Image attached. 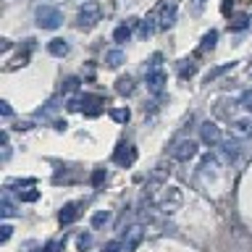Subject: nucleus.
Segmentation results:
<instances>
[{
  "label": "nucleus",
  "mask_w": 252,
  "mask_h": 252,
  "mask_svg": "<svg viewBox=\"0 0 252 252\" xmlns=\"http://www.w3.org/2000/svg\"><path fill=\"white\" fill-rule=\"evenodd\" d=\"M100 19H102V8H100V3H94V0H87V3L79 8V13H76V27L84 29V32H90V29H94V27L100 24Z\"/></svg>",
  "instance_id": "obj_1"
},
{
  "label": "nucleus",
  "mask_w": 252,
  "mask_h": 252,
  "mask_svg": "<svg viewBox=\"0 0 252 252\" xmlns=\"http://www.w3.org/2000/svg\"><path fill=\"white\" fill-rule=\"evenodd\" d=\"M34 19H37V27L39 29H58L61 24H63V13L55 5H37Z\"/></svg>",
  "instance_id": "obj_2"
},
{
  "label": "nucleus",
  "mask_w": 252,
  "mask_h": 252,
  "mask_svg": "<svg viewBox=\"0 0 252 252\" xmlns=\"http://www.w3.org/2000/svg\"><path fill=\"white\" fill-rule=\"evenodd\" d=\"M137 158H139L137 147L129 145V142H118V147L113 150V163L121 165V168H131L137 163Z\"/></svg>",
  "instance_id": "obj_3"
},
{
  "label": "nucleus",
  "mask_w": 252,
  "mask_h": 252,
  "mask_svg": "<svg viewBox=\"0 0 252 252\" xmlns=\"http://www.w3.org/2000/svg\"><path fill=\"white\" fill-rule=\"evenodd\" d=\"M197 153H200V147H197L194 139H179L171 150L173 160H181V163H189L192 158H197Z\"/></svg>",
  "instance_id": "obj_4"
},
{
  "label": "nucleus",
  "mask_w": 252,
  "mask_h": 252,
  "mask_svg": "<svg viewBox=\"0 0 252 252\" xmlns=\"http://www.w3.org/2000/svg\"><path fill=\"white\" fill-rule=\"evenodd\" d=\"M155 202H158V210H163L165 216H168V213H173V210H176L179 205H181V192H179L176 187H165L163 194L158 197Z\"/></svg>",
  "instance_id": "obj_5"
},
{
  "label": "nucleus",
  "mask_w": 252,
  "mask_h": 252,
  "mask_svg": "<svg viewBox=\"0 0 252 252\" xmlns=\"http://www.w3.org/2000/svg\"><path fill=\"white\" fill-rule=\"evenodd\" d=\"M239 153H242L239 139H226V142H220V145H218V158L223 163H234L236 158H239Z\"/></svg>",
  "instance_id": "obj_6"
},
{
  "label": "nucleus",
  "mask_w": 252,
  "mask_h": 252,
  "mask_svg": "<svg viewBox=\"0 0 252 252\" xmlns=\"http://www.w3.org/2000/svg\"><path fill=\"white\" fill-rule=\"evenodd\" d=\"M147 90L153 94H163V90H165V71L163 68H150L147 71Z\"/></svg>",
  "instance_id": "obj_7"
},
{
  "label": "nucleus",
  "mask_w": 252,
  "mask_h": 252,
  "mask_svg": "<svg viewBox=\"0 0 252 252\" xmlns=\"http://www.w3.org/2000/svg\"><path fill=\"white\" fill-rule=\"evenodd\" d=\"M200 137H202L205 145H210V147H218L220 142H223V139H220V129H218L213 121H205V124L200 126Z\"/></svg>",
  "instance_id": "obj_8"
},
{
  "label": "nucleus",
  "mask_w": 252,
  "mask_h": 252,
  "mask_svg": "<svg viewBox=\"0 0 252 252\" xmlns=\"http://www.w3.org/2000/svg\"><path fill=\"white\" fill-rule=\"evenodd\" d=\"M142 236H145V228H142L139 223L129 226V228H126V234H124V250L134 252V250H137V244L142 242Z\"/></svg>",
  "instance_id": "obj_9"
},
{
  "label": "nucleus",
  "mask_w": 252,
  "mask_h": 252,
  "mask_svg": "<svg viewBox=\"0 0 252 252\" xmlns=\"http://www.w3.org/2000/svg\"><path fill=\"white\" fill-rule=\"evenodd\" d=\"M102 102H105V100H102L100 97V94H84V97H82V110H84V116H100L102 113Z\"/></svg>",
  "instance_id": "obj_10"
},
{
  "label": "nucleus",
  "mask_w": 252,
  "mask_h": 252,
  "mask_svg": "<svg viewBox=\"0 0 252 252\" xmlns=\"http://www.w3.org/2000/svg\"><path fill=\"white\" fill-rule=\"evenodd\" d=\"M231 137L234 139L252 137V118H236V121H231Z\"/></svg>",
  "instance_id": "obj_11"
},
{
  "label": "nucleus",
  "mask_w": 252,
  "mask_h": 252,
  "mask_svg": "<svg viewBox=\"0 0 252 252\" xmlns=\"http://www.w3.org/2000/svg\"><path fill=\"white\" fill-rule=\"evenodd\" d=\"M173 21H176V3L168 5V0L160 5V19H158V29H168L173 27Z\"/></svg>",
  "instance_id": "obj_12"
},
{
  "label": "nucleus",
  "mask_w": 252,
  "mask_h": 252,
  "mask_svg": "<svg viewBox=\"0 0 252 252\" xmlns=\"http://www.w3.org/2000/svg\"><path fill=\"white\" fill-rule=\"evenodd\" d=\"M79 202H68V205H63V210L58 213V220H61V226H68V223H74V220L79 218Z\"/></svg>",
  "instance_id": "obj_13"
},
{
  "label": "nucleus",
  "mask_w": 252,
  "mask_h": 252,
  "mask_svg": "<svg viewBox=\"0 0 252 252\" xmlns=\"http://www.w3.org/2000/svg\"><path fill=\"white\" fill-rule=\"evenodd\" d=\"M171 171H173L171 163H158L153 168V173H150V184H163V181H168Z\"/></svg>",
  "instance_id": "obj_14"
},
{
  "label": "nucleus",
  "mask_w": 252,
  "mask_h": 252,
  "mask_svg": "<svg viewBox=\"0 0 252 252\" xmlns=\"http://www.w3.org/2000/svg\"><path fill=\"white\" fill-rule=\"evenodd\" d=\"M137 24H139V19H129L126 24H121V27L113 32V39H116V42H126V39L131 37V29L137 27Z\"/></svg>",
  "instance_id": "obj_15"
},
{
  "label": "nucleus",
  "mask_w": 252,
  "mask_h": 252,
  "mask_svg": "<svg viewBox=\"0 0 252 252\" xmlns=\"http://www.w3.org/2000/svg\"><path fill=\"white\" fill-rule=\"evenodd\" d=\"M47 53L55 55V58H63V55H68V42L66 39H61V37H55L47 42Z\"/></svg>",
  "instance_id": "obj_16"
},
{
  "label": "nucleus",
  "mask_w": 252,
  "mask_h": 252,
  "mask_svg": "<svg viewBox=\"0 0 252 252\" xmlns=\"http://www.w3.org/2000/svg\"><path fill=\"white\" fill-rule=\"evenodd\" d=\"M116 92L124 94V97H129V94H134V79L131 76H121L116 82Z\"/></svg>",
  "instance_id": "obj_17"
},
{
  "label": "nucleus",
  "mask_w": 252,
  "mask_h": 252,
  "mask_svg": "<svg viewBox=\"0 0 252 252\" xmlns=\"http://www.w3.org/2000/svg\"><path fill=\"white\" fill-rule=\"evenodd\" d=\"M105 63H108L110 68H118L121 63H126L124 50H108V53H105Z\"/></svg>",
  "instance_id": "obj_18"
},
{
  "label": "nucleus",
  "mask_w": 252,
  "mask_h": 252,
  "mask_svg": "<svg viewBox=\"0 0 252 252\" xmlns=\"http://www.w3.org/2000/svg\"><path fill=\"white\" fill-rule=\"evenodd\" d=\"M108 116L113 118L116 124H126V121L131 118V110H129V108H110V110H108Z\"/></svg>",
  "instance_id": "obj_19"
},
{
  "label": "nucleus",
  "mask_w": 252,
  "mask_h": 252,
  "mask_svg": "<svg viewBox=\"0 0 252 252\" xmlns=\"http://www.w3.org/2000/svg\"><path fill=\"white\" fill-rule=\"evenodd\" d=\"M247 27H250V16L247 13H239V16H234V19L228 21V29H231V32H242Z\"/></svg>",
  "instance_id": "obj_20"
},
{
  "label": "nucleus",
  "mask_w": 252,
  "mask_h": 252,
  "mask_svg": "<svg viewBox=\"0 0 252 252\" xmlns=\"http://www.w3.org/2000/svg\"><path fill=\"white\" fill-rule=\"evenodd\" d=\"M236 66V63H223V66H218V68H213V71H208V74H205V82H213V79H218V76H223L226 71H231Z\"/></svg>",
  "instance_id": "obj_21"
},
{
  "label": "nucleus",
  "mask_w": 252,
  "mask_h": 252,
  "mask_svg": "<svg viewBox=\"0 0 252 252\" xmlns=\"http://www.w3.org/2000/svg\"><path fill=\"white\" fill-rule=\"evenodd\" d=\"M216 39H218V32L216 29H210L208 34L202 37V45H200V50L205 53V50H213V47H216Z\"/></svg>",
  "instance_id": "obj_22"
},
{
  "label": "nucleus",
  "mask_w": 252,
  "mask_h": 252,
  "mask_svg": "<svg viewBox=\"0 0 252 252\" xmlns=\"http://www.w3.org/2000/svg\"><path fill=\"white\" fill-rule=\"evenodd\" d=\"M108 220H110V213H108V210H97V213L92 216V228H100V226H105Z\"/></svg>",
  "instance_id": "obj_23"
},
{
  "label": "nucleus",
  "mask_w": 252,
  "mask_h": 252,
  "mask_svg": "<svg viewBox=\"0 0 252 252\" xmlns=\"http://www.w3.org/2000/svg\"><path fill=\"white\" fill-rule=\"evenodd\" d=\"M239 105L247 110V113H252V90H244L242 97H239Z\"/></svg>",
  "instance_id": "obj_24"
},
{
  "label": "nucleus",
  "mask_w": 252,
  "mask_h": 252,
  "mask_svg": "<svg viewBox=\"0 0 252 252\" xmlns=\"http://www.w3.org/2000/svg\"><path fill=\"white\" fill-rule=\"evenodd\" d=\"M108 179V173H105V168H97V171H92V176H90V181H92V187H100L102 181Z\"/></svg>",
  "instance_id": "obj_25"
},
{
  "label": "nucleus",
  "mask_w": 252,
  "mask_h": 252,
  "mask_svg": "<svg viewBox=\"0 0 252 252\" xmlns=\"http://www.w3.org/2000/svg\"><path fill=\"white\" fill-rule=\"evenodd\" d=\"M153 21H155L153 16L142 21V27H139V34H142V37H150V34H153V29H155V24H153Z\"/></svg>",
  "instance_id": "obj_26"
},
{
  "label": "nucleus",
  "mask_w": 252,
  "mask_h": 252,
  "mask_svg": "<svg viewBox=\"0 0 252 252\" xmlns=\"http://www.w3.org/2000/svg\"><path fill=\"white\" fill-rule=\"evenodd\" d=\"M76 247L82 250V252H84V250H90V247H92V234H79Z\"/></svg>",
  "instance_id": "obj_27"
},
{
  "label": "nucleus",
  "mask_w": 252,
  "mask_h": 252,
  "mask_svg": "<svg viewBox=\"0 0 252 252\" xmlns=\"http://www.w3.org/2000/svg\"><path fill=\"white\" fill-rule=\"evenodd\" d=\"M179 71H181V76L187 79V76H192L194 71H197V66H194L192 61H181V68H179Z\"/></svg>",
  "instance_id": "obj_28"
},
{
  "label": "nucleus",
  "mask_w": 252,
  "mask_h": 252,
  "mask_svg": "<svg viewBox=\"0 0 252 252\" xmlns=\"http://www.w3.org/2000/svg\"><path fill=\"white\" fill-rule=\"evenodd\" d=\"M37 197H39L37 189H27V192H19V200H21V202H34Z\"/></svg>",
  "instance_id": "obj_29"
},
{
  "label": "nucleus",
  "mask_w": 252,
  "mask_h": 252,
  "mask_svg": "<svg viewBox=\"0 0 252 252\" xmlns=\"http://www.w3.org/2000/svg\"><path fill=\"white\" fill-rule=\"evenodd\" d=\"M205 5H208V0H192V8H189V13L192 16H200L205 11Z\"/></svg>",
  "instance_id": "obj_30"
},
{
  "label": "nucleus",
  "mask_w": 252,
  "mask_h": 252,
  "mask_svg": "<svg viewBox=\"0 0 252 252\" xmlns=\"http://www.w3.org/2000/svg\"><path fill=\"white\" fill-rule=\"evenodd\" d=\"M0 213H3L5 218H11L13 213H16V210H13V205H11V200H8V197H3V205H0Z\"/></svg>",
  "instance_id": "obj_31"
},
{
  "label": "nucleus",
  "mask_w": 252,
  "mask_h": 252,
  "mask_svg": "<svg viewBox=\"0 0 252 252\" xmlns=\"http://www.w3.org/2000/svg\"><path fill=\"white\" fill-rule=\"evenodd\" d=\"M76 87H79V79L71 76V79H66V82H63V92H74Z\"/></svg>",
  "instance_id": "obj_32"
},
{
  "label": "nucleus",
  "mask_w": 252,
  "mask_h": 252,
  "mask_svg": "<svg viewBox=\"0 0 252 252\" xmlns=\"http://www.w3.org/2000/svg\"><path fill=\"white\" fill-rule=\"evenodd\" d=\"M11 234H13V228L8 226V223H5L3 228H0V244H5L8 239H11Z\"/></svg>",
  "instance_id": "obj_33"
},
{
  "label": "nucleus",
  "mask_w": 252,
  "mask_h": 252,
  "mask_svg": "<svg viewBox=\"0 0 252 252\" xmlns=\"http://www.w3.org/2000/svg\"><path fill=\"white\" fill-rule=\"evenodd\" d=\"M63 244H66V239H58V242H50L45 247V252H58V250H63Z\"/></svg>",
  "instance_id": "obj_34"
},
{
  "label": "nucleus",
  "mask_w": 252,
  "mask_h": 252,
  "mask_svg": "<svg viewBox=\"0 0 252 252\" xmlns=\"http://www.w3.org/2000/svg\"><path fill=\"white\" fill-rule=\"evenodd\" d=\"M102 252H121V242H108L102 247Z\"/></svg>",
  "instance_id": "obj_35"
},
{
  "label": "nucleus",
  "mask_w": 252,
  "mask_h": 252,
  "mask_svg": "<svg viewBox=\"0 0 252 252\" xmlns=\"http://www.w3.org/2000/svg\"><path fill=\"white\" fill-rule=\"evenodd\" d=\"M0 113H3L5 118H8V116H11V113H13V110H11V105H8V102H5V100H3V102H0Z\"/></svg>",
  "instance_id": "obj_36"
},
{
  "label": "nucleus",
  "mask_w": 252,
  "mask_h": 252,
  "mask_svg": "<svg viewBox=\"0 0 252 252\" xmlns=\"http://www.w3.org/2000/svg\"><path fill=\"white\" fill-rule=\"evenodd\" d=\"M32 126H34L32 121H19V124H16V129H19V131H27V129H32Z\"/></svg>",
  "instance_id": "obj_37"
},
{
  "label": "nucleus",
  "mask_w": 252,
  "mask_h": 252,
  "mask_svg": "<svg viewBox=\"0 0 252 252\" xmlns=\"http://www.w3.org/2000/svg\"><path fill=\"white\" fill-rule=\"evenodd\" d=\"M0 47H3V53L11 50V39H0Z\"/></svg>",
  "instance_id": "obj_38"
},
{
  "label": "nucleus",
  "mask_w": 252,
  "mask_h": 252,
  "mask_svg": "<svg viewBox=\"0 0 252 252\" xmlns=\"http://www.w3.org/2000/svg\"><path fill=\"white\" fill-rule=\"evenodd\" d=\"M234 3V0H226V3H223V13H228V5H231Z\"/></svg>",
  "instance_id": "obj_39"
},
{
  "label": "nucleus",
  "mask_w": 252,
  "mask_h": 252,
  "mask_svg": "<svg viewBox=\"0 0 252 252\" xmlns=\"http://www.w3.org/2000/svg\"><path fill=\"white\" fill-rule=\"evenodd\" d=\"M250 79H252V68H250Z\"/></svg>",
  "instance_id": "obj_40"
}]
</instances>
